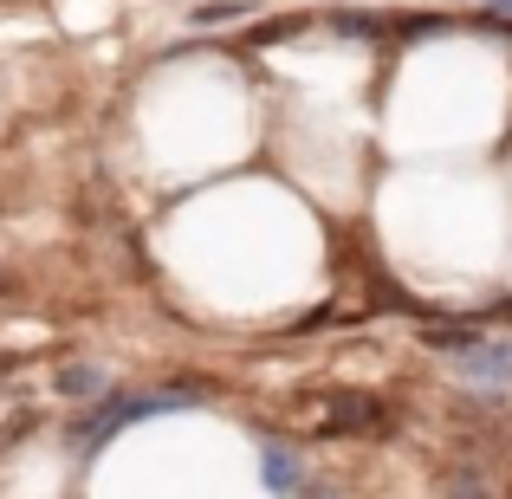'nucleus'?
Instances as JSON below:
<instances>
[{
	"instance_id": "39448f33",
	"label": "nucleus",
	"mask_w": 512,
	"mask_h": 499,
	"mask_svg": "<svg viewBox=\"0 0 512 499\" xmlns=\"http://www.w3.org/2000/svg\"><path fill=\"white\" fill-rule=\"evenodd\" d=\"M13 292H20V279H13L7 266H0V299H13Z\"/></svg>"
},
{
	"instance_id": "f03ea898",
	"label": "nucleus",
	"mask_w": 512,
	"mask_h": 499,
	"mask_svg": "<svg viewBox=\"0 0 512 499\" xmlns=\"http://www.w3.org/2000/svg\"><path fill=\"white\" fill-rule=\"evenodd\" d=\"M104 389H111V376L98 370V363H59V376H52V396L59 402H91V396H104Z\"/></svg>"
},
{
	"instance_id": "20e7f679",
	"label": "nucleus",
	"mask_w": 512,
	"mask_h": 499,
	"mask_svg": "<svg viewBox=\"0 0 512 499\" xmlns=\"http://www.w3.org/2000/svg\"><path fill=\"white\" fill-rule=\"evenodd\" d=\"M448 499H487V487H480L474 474H454V487H448Z\"/></svg>"
},
{
	"instance_id": "7ed1b4c3",
	"label": "nucleus",
	"mask_w": 512,
	"mask_h": 499,
	"mask_svg": "<svg viewBox=\"0 0 512 499\" xmlns=\"http://www.w3.org/2000/svg\"><path fill=\"white\" fill-rule=\"evenodd\" d=\"M266 487H273V493H292V487H299V461H292L286 448H266Z\"/></svg>"
},
{
	"instance_id": "f257e3e1",
	"label": "nucleus",
	"mask_w": 512,
	"mask_h": 499,
	"mask_svg": "<svg viewBox=\"0 0 512 499\" xmlns=\"http://www.w3.org/2000/svg\"><path fill=\"white\" fill-rule=\"evenodd\" d=\"M428 344L467 376V383L487 389H512V344L506 337H480V331H428Z\"/></svg>"
}]
</instances>
